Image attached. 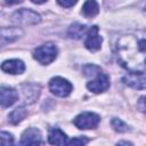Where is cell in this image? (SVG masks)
Here are the masks:
<instances>
[{
    "label": "cell",
    "mask_w": 146,
    "mask_h": 146,
    "mask_svg": "<svg viewBox=\"0 0 146 146\" xmlns=\"http://www.w3.org/2000/svg\"><path fill=\"white\" fill-rule=\"evenodd\" d=\"M26 115H27L26 108H25L24 106H18V107H16V108L9 114L8 119H9V122H10V123H13V124H18L19 122H22V121L25 119Z\"/></svg>",
    "instance_id": "obj_16"
},
{
    "label": "cell",
    "mask_w": 146,
    "mask_h": 146,
    "mask_svg": "<svg viewBox=\"0 0 146 146\" xmlns=\"http://www.w3.org/2000/svg\"><path fill=\"white\" fill-rule=\"evenodd\" d=\"M17 99H18V92L14 88L1 86V88H0V103H1V106L3 108L11 106Z\"/></svg>",
    "instance_id": "obj_10"
},
{
    "label": "cell",
    "mask_w": 146,
    "mask_h": 146,
    "mask_svg": "<svg viewBox=\"0 0 146 146\" xmlns=\"http://www.w3.org/2000/svg\"><path fill=\"white\" fill-rule=\"evenodd\" d=\"M1 70L9 74H22L25 71V64L21 59H8L1 64Z\"/></svg>",
    "instance_id": "obj_12"
},
{
    "label": "cell",
    "mask_w": 146,
    "mask_h": 146,
    "mask_svg": "<svg viewBox=\"0 0 146 146\" xmlns=\"http://www.w3.org/2000/svg\"><path fill=\"white\" fill-rule=\"evenodd\" d=\"M119 144H125V145H128V144H130V143H128V141H120Z\"/></svg>",
    "instance_id": "obj_26"
},
{
    "label": "cell",
    "mask_w": 146,
    "mask_h": 146,
    "mask_svg": "<svg viewBox=\"0 0 146 146\" xmlns=\"http://www.w3.org/2000/svg\"><path fill=\"white\" fill-rule=\"evenodd\" d=\"M49 90L57 97H67L72 92L73 86L68 80L62 76H55L49 81Z\"/></svg>",
    "instance_id": "obj_5"
},
{
    "label": "cell",
    "mask_w": 146,
    "mask_h": 146,
    "mask_svg": "<svg viewBox=\"0 0 146 146\" xmlns=\"http://www.w3.org/2000/svg\"><path fill=\"white\" fill-rule=\"evenodd\" d=\"M24 0H5V3L8 5V6H13V5H17V3H21L23 2Z\"/></svg>",
    "instance_id": "obj_24"
},
{
    "label": "cell",
    "mask_w": 146,
    "mask_h": 146,
    "mask_svg": "<svg viewBox=\"0 0 146 146\" xmlns=\"http://www.w3.org/2000/svg\"><path fill=\"white\" fill-rule=\"evenodd\" d=\"M0 140H1V145L7 146V145H13L14 144V137L11 133L6 132V131H1L0 132Z\"/></svg>",
    "instance_id": "obj_20"
},
{
    "label": "cell",
    "mask_w": 146,
    "mask_h": 146,
    "mask_svg": "<svg viewBox=\"0 0 146 146\" xmlns=\"http://www.w3.org/2000/svg\"><path fill=\"white\" fill-rule=\"evenodd\" d=\"M33 3H36V5H41V3H43V2H46L47 0H31Z\"/></svg>",
    "instance_id": "obj_25"
},
{
    "label": "cell",
    "mask_w": 146,
    "mask_h": 146,
    "mask_svg": "<svg viewBox=\"0 0 146 146\" xmlns=\"http://www.w3.org/2000/svg\"><path fill=\"white\" fill-rule=\"evenodd\" d=\"M23 34L24 32L21 27H1V32H0L1 46H6L7 43H11L16 41Z\"/></svg>",
    "instance_id": "obj_9"
},
{
    "label": "cell",
    "mask_w": 146,
    "mask_h": 146,
    "mask_svg": "<svg viewBox=\"0 0 146 146\" xmlns=\"http://www.w3.org/2000/svg\"><path fill=\"white\" fill-rule=\"evenodd\" d=\"M57 2L59 6H62L64 8H70V7L74 6L78 2V0H57Z\"/></svg>",
    "instance_id": "obj_23"
},
{
    "label": "cell",
    "mask_w": 146,
    "mask_h": 146,
    "mask_svg": "<svg viewBox=\"0 0 146 146\" xmlns=\"http://www.w3.org/2000/svg\"><path fill=\"white\" fill-rule=\"evenodd\" d=\"M99 122H100L99 115L94 112H82L79 115H76L73 120L74 125L81 130L95 129V128H97Z\"/></svg>",
    "instance_id": "obj_3"
},
{
    "label": "cell",
    "mask_w": 146,
    "mask_h": 146,
    "mask_svg": "<svg viewBox=\"0 0 146 146\" xmlns=\"http://www.w3.org/2000/svg\"><path fill=\"white\" fill-rule=\"evenodd\" d=\"M21 145H38L42 143L41 132L36 128H27L21 137Z\"/></svg>",
    "instance_id": "obj_11"
},
{
    "label": "cell",
    "mask_w": 146,
    "mask_h": 146,
    "mask_svg": "<svg viewBox=\"0 0 146 146\" xmlns=\"http://www.w3.org/2000/svg\"><path fill=\"white\" fill-rule=\"evenodd\" d=\"M82 15L87 18H92L99 13V5L96 0H86L81 10Z\"/></svg>",
    "instance_id": "obj_14"
},
{
    "label": "cell",
    "mask_w": 146,
    "mask_h": 146,
    "mask_svg": "<svg viewBox=\"0 0 146 146\" xmlns=\"http://www.w3.org/2000/svg\"><path fill=\"white\" fill-rule=\"evenodd\" d=\"M11 19L21 25H35L41 22V16L31 9L22 8L13 14Z\"/></svg>",
    "instance_id": "obj_4"
},
{
    "label": "cell",
    "mask_w": 146,
    "mask_h": 146,
    "mask_svg": "<svg viewBox=\"0 0 146 146\" xmlns=\"http://www.w3.org/2000/svg\"><path fill=\"white\" fill-rule=\"evenodd\" d=\"M98 26H91L87 32V38L84 40V47L90 51H97L102 47L103 38L98 33Z\"/></svg>",
    "instance_id": "obj_8"
},
{
    "label": "cell",
    "mask_w": 146,
    "mask_h": 146,
    "mask_svg": "<svg viewBox=\"0 0 146 146\" xmlns=\"http://www.w3.org/2000/svg\"><path fill=\"white\" fill-rule=\"evenodd\" d=\"M25 87L29 89V92L23 90L25 102H26V103H33V102L38 98V96H39V94H40V88H39V86H35V84H34L33 89H30V88H31V84H27V83L25 84Z\"/></svg>",
    "instance_id": "obj_17"
},
{
    "label": "cell",
    "mask_w": 146,
    "mask_h": 146,
    "mask_svg": "<svg viewBox=\"0 0 146 146\" xmlns=\"http://www.w3.org/2000/svg\"><path fill=\"white\" fill-rule=\"evenodd\" d=\"M137 107L140 112L146 114V96H141L137 102Z\"/></svg>",
    "instance_id": "obj_22"
},
{
    "label": "cell",
    "mask_w": 146,
    "mask_h": 146,
    "mask_svg": "<svg viewBox=\"0 0 146 146\" xmlns=\"http://www.w3.org/2000/svg\"><path fill=\"white\" fill-rule=\"evenodd\" d=\"M88 32V29L86 25L80 24V23H74L68 27L67 35L72 39H80L82 35H84Z\"/></svg>",
    "instance_id": "obj_15"
},
{
    "label": "cell",
    "mask_w": 146,
    "mask_h": 146,
    "mask_svg": "<svg viewBox=\"0 0 146 146\" xmlns=\"http://www.w3.org/2000/svg\"><path fill=\"white\" fill-rule=\"evenodd\" d=\"M122 81L125 86L132 89H136V90L146 89V73L145 72H130L122 78Z\"/></svg>",
    "instance_id": "obj_6"
},
{
    "label": "cell",
    "mask_w": 146,
    "mask_h": 146,
    "mask_svg": "<svg viewBox=\"0 0 146 146\" xmlns=\"http://www.w3.org/2000/svg\"><path fill=\"white\" fill-rule=\"evenodd\" d=\"M57 47L52 42H46L36 47L33 51V58L42 65H48L57 57Z\"/></svg>",
    "instance_id": "obj_2"
},
{
    "label": "cell",
    "mask_w": 146,
    "mask_h": 146,
    "mask_svg": "<svg viewBox=\"0 0 146 146\" xmlns=\"http://www.w3.org/2000/svg\"><path fill=\"white\" fill-rule=\"evenodd\" d=\"M119 63L130 72L146 71V31L121 35L115 43Z\"/></svg>",
    "instance_id": "obj_1"
},
{
    "label": "cell",
    "mask_w": 146,
    "mask_h": 146,
    "mask_svg": "<svg viewBox=\"0 0 146 146\" xmlns=\"http://www.w3.org/2000/svg\"><path fill=\"white\" fill-rule=\"evenodd\" d=\"M88 90L95 92V94H100L110 88V78L107 74L100 72L96 76H94V80H90L87 83Z\"/></svg>",
    "instance_id": "obj_7"
},
{
    "label": "cell",
    "mask_w": 146,
    "mask_h": 146,
    "mask_svg": "<svg viewBox=\"0 0 146 146\" xmlns=\"http://www.w3.org/2000/svg\"><path fill=\"white\" fill-rule=\"evenodd\" d=\"M48 141L51 145H66L68 140H67V136L59 128H52L49 131Z\"/></svg>",
    "instance_id": "obj_13"
},
{
    "label": "cell",
    "mask_w": 146,
    "mask_h": 146,
    "mask_svg": "<svg viewBox=\"0 0 146 146\" xmlns=\"http://www.w3.org/2000/svg\"><path fill=\"white\" fill-rule=\"evenodd\" d=\"M88 141H89V139L83 137V136L82 137H74L73 139L67 141V145H86Z\"/></svg>",
    "instance_id": "obj_21"
},
{
    "label": "cell",
    "mask_w": 146,
    "mask_h": 146,
    "mask_svg": "<svg viewBox=\"0 0 146 146\" xmlns=\"http://www.w3.org/2000/svg\"><path fill=\"white\" fill-rule=\"evenodd\" d=\"M82 72H83V74L86 75V76H88V78H90V76H96L98 73H100L102 72V68L99 67V66H97V65H94V64H87V65H84L83 67H82Z\"/></svg>",
    "instance_id": "obj_18"
},
{
    "label": "cell",
    "mask_w": 146,
    "mask_h": 146,
    "mask_svg": "<svg viewBox=\"0 0 146 146\" xmlns=\"http://www.w3.org/2000/svg\"><path fill=\"white\" fill-rule=\"evenodd\" d=\"M111 125H112V128H113L116 132H127V131H129V127H128L122 120H120V119H117V117H113V119H112Z\"/></svg>",
    "instance_id": "obj_19"
}]
</instances>
